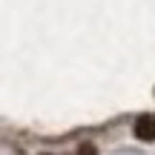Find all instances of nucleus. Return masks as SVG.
Wrapping results in <instances>:
<instances>
[{
	"label": "nucleus",
	"mask_w": 155,
	"mask_h": 155,
	"mask_svg": "<svg viewBox=\"0 0 155 155\" xmlns=\"http://www.w3.org/2000/svg\"><path fill=\"white\" fill-rule=\"evenodd\" d=\"M135 138L138 141H155V118L152 115H141L135 121Z\"/></svg>",
	"instance_id": "f257e3e1"
},
{
	"label": "nucleus",
	"mask_w": 155,
	"mask_h": 155,
	"mask_svg": "<svg viewBox=\"0 0 155 155\" xmlns=\"http://www.w3.org/2000/svg\"><path fill=\"white\" fill-rule=\"evenodd\" d=\"M78 155H98V150H95V144H81Z\"/></svg>",
	"instance_id": "f03ea898"
}]
</instances>
